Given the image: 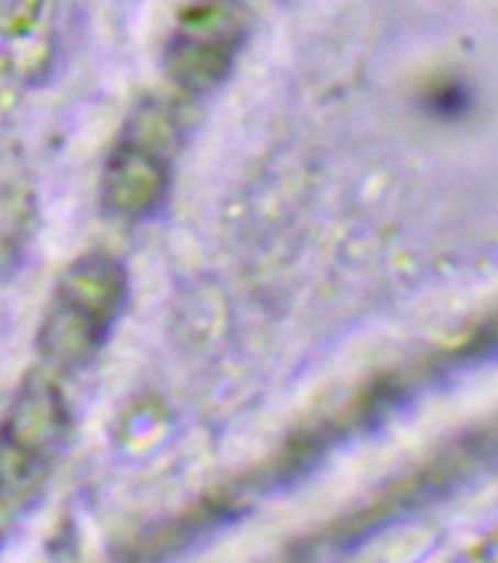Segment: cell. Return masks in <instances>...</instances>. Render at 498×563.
<instances>
[{"label":"cell","mask_w":498,"mask_h":563,"mask_svg":"<svg viewBox=\"0 0 498 563\" xmlns=\"http://www.w3.org/2000/svg\"><path fill=\"white\" fill-rule=\"evenodd\" d=\"M130 276L118 255L95 250L59 273L44 306L35 350L47 373H77L100 355L121 320Z\"/></svg>","instance_id":"obj_1"},{"label":"cell","mask_w":498,"mask_h":563,"mask_svg":"<svg viewBox=\"0 0 498 563\" xmlns=\"http://www.w3.org/2000/svg\"><path fill=\"white\" fill-rule=\"evenodd\" d=\"M182 139L185 112L176 97L150 95L135 103L100 170V206L109 218L135 223L162 209Z\"/></svg>","instance_id":"obj_2"},{"label":"cell","mask_w":498,"mask_h":563,"mask_svg":"<svg viewBox=\"0 0 498 563\" xmlns=\"http://www.w3.org/2000/svg\"><path fill=\"white\" fill-rule=\"evenodd\" d=\"M70 429L74 413L56 376L35 369L21 378L0 417V499L30 496L53 473Z\"/></svg>","instance_id":"obj_3"},{"label":"cell","mask_w":498,"mask_h":563,"mask_svg":"<svg viewBox=\"0 0 498 563\" xmlns=\"http://www.w3.org/2000/svg\"><path fill=\"white\" fill-rule=\"evenodd\" d=\"M250 33L241 0H191L167 35L165 70L185 97L209 95L235 70Z\"/></svg>","instance_id":"obj_4"},{"label":"cell","mask_w":498,"mask_h":563,"mask_svg":"<svg viewBox=\"0 0 498 563\" xmlns=\"http://www.w3.org/2000/svg\"><path fill=\"white\" fill-rule=\"evenodd\" d=\"M44 0H0V35L3 38H24L38 26Z\"/></svg>","instance_id":"obj_5"},{"label":"cell","mask_w":498,"mask_h":563,"mask_svg":"<svg viewBox=\"0 0 498 563\" xmlns=\"http://www.w3.org/2000/svg\"><path fill=\"white\" fill-rule=\"evenodd\" d=\"M452 563H498V528L469 545L464 554H457Z\"/></svg>","instance_id":"obj_6"}]
</instances>
